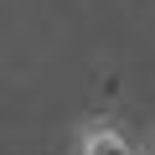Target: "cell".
<instances>
[{
    "label": "cell",
    "mask_w": 155,
    "mask_h": 155,
    "mask_svg": "<svg viewBox=\"0 0 155 155\" xmlns=\"http://www.w3.org/2000/svg\"><path fill=\"white\" fill-rule=\"evenodd\" d=\"M72 155H140V145L124 134L119 119H109V114H88L83 124L72 129Z\"/></svg>",
    "instance_id": "6da1fadb"
},
{
    "label": "cell",
    "mask_w": 155,
    "mask_h": 155,
    "mask_svg": "<svg viewBox=\"0 0 155 155\" xmlns=\"http://www.w3.org/2000/svg\"><path fill=\"white\" fill-rule=\"evenodd\" d=\"M140 155H155V129L145 134V145H140Z\"/></svg>",
    "instance_id": "7a4b0ae2"
}]
</instances>
